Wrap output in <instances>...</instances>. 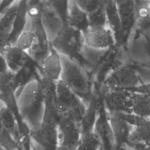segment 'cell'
Instances as JSON below:
<instances>
[{
	"mask_svg": "<svg viewBox=\"0 0 150 150\" xmlns=\"http://www.w3.org/2000/svg\"><path fill=\"white\" fill-rule=\"evenodd\" d=\"M17 98L18 112L30 131L42 122L45 110V97L41 83L34 80L27 83Z\"/></svg>",
	"mask_w": 150,
	"mask_h": 150,
	"instance_id": "cell-1",
	"label": "cell"
},
{
	"mask_svg": "<svg viewBox=\"0 0 150 150\" xmlns=\"http://www.w3.org/2000/svg\"><path fill=\"white\" fill-rule=\"evenodd\" d=\"M104 83L107 90L129 91L143 85L136 64L124 58L118 49Z\"/></svg>",
	"mask_w": 150,
	"mask_h": 150,
	"instance_id": "cell-2",
	"label": "cell"
},
{
	"mask_svg": "<svg viewBox=\"0 0 150 150\" xmlns=\"http://www.w3.org/2000/svg\"><path fill=\"white\" fill-rule=\"evenodd\" d=\"M50 45L60 55L76 59L80 62V54L85 45L83 33L65 23L50 42Z\"/></svg>",
	"mask_w": 150,
	"mask_h": 150,
	"instance_id": "cell-3",
	"label": "cell"
},
{
	"mask_svg": "<svg viewBox=\"0 0 150 150\" xmlns=\"http://www.w3.org/2000/svg\"><path fill=\"white\" fill-rule=\"evenodd\" d=\"M62 71L60 80L79 96L88 93L90 84L87 73L76 59L61 55Z\"/></svg>",
	"mask_w": 150,
	"mask_h": 150,
	"instance_id": "cell-4",
	"label": "cell"
},
{
	"mask_svg": "<svg viewBox=\"0 0 150 150\" xmlns=\"http://www.w3.org/2000/svg\"><path fill=\"white\" fill-rule=\"evenodd\" d=\"M121 48L124 57L134 63L150 60V39L134 29Z\"/></svg>",
	"mask_w": 150,
	"mask_h": 150,
	"instance_id": "cell-5",
	"label": "cell"
},
{
	"mask_svg": "<svg viewBox=\"0 0 150 150\" xmlns=\"http://www.w3.org/2000/svg\"><path fill=\"white\" fill-rule=\"evenodd\" d=\"M131 117V127L125 146L128 150H146L150 148V121L132 115Z\"/></svg>",
	"mask_w": 150,
	"mask_h": 150,
	"instance_id": "cell-6",
	"label": "cell"
},
{
	"mask_svg": "<svg viewBox=\"0 0 150 150\" xmlns=\"http://www.w3.org/2000/svg\"><path fill=\"white\" fill-rule=\"evenodd\" d=\"M83 35L84 44L87 46L101 49H110L116 46L114 36L108 25H89Z\"/></svg>",
	"mask_w": 150,
	"mask_h": 150,
	"instance_id": "cell-7",
	"label": "cell"
},
{
	"mask_svg": "<svg viewBox=\"0 0 150 150\" xmlns=\"http://www.w3.org/2000/svg\"><path fill=\"white\" fill-rule=\"evenodd\" d=\"M81 134L77 122L67 116L62 117L58 126L59 147L77 150Z\"/></svg>",
	"mask_w": 150,
	"mask_h": 150,
	"instance_id": "cell-8",
	"label": "cell"
},
{
	"mask_svg": "<svg viewBox=\"0 0 150 150\" xmlns=\"http://www.w3.org/2000/svg\"><path fill=\"white\" fill-rule=\"evenodd\" d=\"M108 113V125L112 148L117 149L125 145L131 127V122L125 117L124 113Z\"/></svg>",
	"mask_w": 150,
	"mask_h": 150,
	"instance_id": "cell-9",
	"label": "cell"
},
{
	"mask_svg": "<svg viewBox=\"0 0 150 150\" xmlns=\"http://www.w3.org/2000/svg\"><path fill=\"white\" fill-rule=\"evenodd\" d=\"M120 17L122 33L119 44L116 47H123L134 28L135 21V0H115Z\"/></svg>",
	"mask_w": 150,
	"mask_h": 150,
	"instance_id": "cell-10",
	"label": "cell"
},
{
	"mask_svg": "<svg viewBox=\"0 0 150 150\" xmlns=\"http://www.w3.org/2000/svg\"><path fill=\"white\" fill-rule=\"evenodd\" d=\"M42 24L51 42L63 28L65 22L59 13L48 5L45 0L41 2Z\"/></svg>",
	"mask_w": 150,
	"mask_h": 150,
	"instance_id": "cell-11",
	"label": "cell"
},
{
	"mask_svg": "<svg viewBox=\"0 0 150 150\" xmlns=\"http://www.w3.org/2000/svg\"><path fill=\"white\" fill-rule=\"evenodd\" d=\"M31 139L45 150H57L58 128L42 123L37 128L30 131Z\"/></svg>",
	"mask_w": 150,
	"mask_h": 150,
	"instance_id": "cell-12",
	"label": "cell"
},
{
	"mask_svg": "<svg viewBox=\"0 0 150 150\" xmlns=\"http://www.w3.org/2000/svg\"><path fill=\"white\" fill-rule=\"evenodd\" d=\"M19 0L16 1L2 13L0 18V53H4L12 46L10 36Z\"/></svg>",
	"mask_w": 150,
	"mask_h": 150,
	"instance_id": "cell-13",
	"label": "cell"
},
{
	"mask_svg": "<svg viewBox=\"0 0 150 150\" xmlns=\"http://www.w3.org/2000/svg\"><path fill=\"white\" fill-rule=\"evenodd\" d=\"M129 91L107 90L104 97L107 110L109 112L129 114Z\"/></svg>",
	"mask_w": 150,
	"mask_h": 150,
	"instance_id": "cell-14",
	"label": "cell"
},
{
	"mask_svg": "<svg viewBox=\"0 0 150 150\" xmlns=\"http://www.w3.org/2000/svg\"><path fill=\"white\" fill-rule=\"evenodd\" d=\"M129 98V114L150 121V94L130 90Z\"/></svg>",
	"mask_w": 150,
	"mask_h": 150,
	"instance_id": "cell-15",
	"label": "cell"
},
{
	"mask_svg": "<svg viewBox=\"0 0 150 150\" xmlns=\"http://www.w3.org/2000/svg\"><path fill=\"white\" fill-rule=\"evenodd\" d=\"M40 66L43 77L55 82L60 79L62 71L61 55L52 47Z\"/></svg>",
	"mask_w": 150,
	"mask_h": 150,
	"instance_id": "cell-16",
	"label": "cell"
},
{
	"mask_svg": "<svg viewBox=\"0 0 150 150\" xmlns=\"http://www.w3.org/2000/svg\"><path fill=\"white\" fill-rule=\"evenodd\" d=\"M9 70L18 74L33 62L26 51L21 49L16 45L12 46L5 53Z\"/></svg>",
	"mask_w": 150,
	"mask_h": 150,
	"instance_id": "cell-17",
	"label": "cell"
},
{
	"mask_svg": "<svg viewBox=\"0 0 150 150\" xmlns=\"http://www.w3.org/2000/svg\"><path fill=\"white\" fill-rule=\"evenodd\" d=\"M66 23L83 33L89 26L88 13L80 6L75 0H69Z\"/></svg>",
	"mask_w": 150,
	"mask_h": 150,
	"instance_id": "cell-18",
	"label": "cell"
},
{
	"mask_svg": "<svg viewBox=\"0 0 150 150\" xmlns=\"http://www.w3.org/2000/svg\"><path fill=\"white\" fill-rule=\"evenodd\" d=\"M104 10L108 26L113 33L117 46L121 39L122 28L115 0H105Z\"/></svg>",
	"mask_w": 150,
	"mask_h": 150,
	"instance_id": "cell-19",
	"label": "cell"
},
{
	"mask_svg": "<svg viewBox=\"0 0 150 150\" xmlns=\"http://www.w3.org/2000/svg\"><path fill=\"white\" fill-rule=\"evenodd\" d=\"M28 0H19L9 39L11 46L16 45L18 37L26 28L28 20Z\"/></svg>",
	"mask_w": 150,
	"mask_h": 150,
	"instance_id": "cell-20",
	"label": "cell"
},
{
	"mask_svg": "<svg viewBox=\"0 0 150 150\" xmlns=\"http://www.w3.org/2000/svg\"><path fill=\"white\" fill-rule=\"evenodd\" d=\"M112 49H97L84 45L80 54V62L82 61L94 67L101 66L104 63Z\"/></svg>",
	"mask_w": 150,
	"mask_h": 150,
	"instance_id": "cell-21",
	"label": "cell"
},
{
	"mask_svg": "<svg viewBox=\"0 0 150 150\" xmlns=\"http://www.w3.org/2000/svg\"><path fill=\"white\" fill-rule=\"evenodd\" d=\"M146 3L135 4V21L133 29L149 38L150 12L146 6Z\"/></svg>",
	"mask_w": 150,
	"mask_h": 150,
	"instance_id": "cell-22",
	"label": "cell"
},
{
	"mask_svg": "<svg viewBox=\"0 0 150 150\" xmlns=\"http://www.w3.org/2000/svg\"><path fill=\"white\" fill-rule=\"evenodd\" d=\"M0 119L4 129L18 142L21 134L15 113L5 107L0 112Z\"/></svg>",
	"mask_w": 150,
	"mask_h": 150,
	"instance_id": "cell-23",
	"label": "cell"
},
{
	"mask_svg": "<svg viewBox=\"0 0 150 150\" xmlns=\"http://www.w3.org/2000/svg\"><path fill=\"white\" fill-rule=\"evenodd\" d=\"M35 40V33L30 28H25L18 37L16 46L22 50L28 52L32 46Z\"/></svg>",
	"mask_w": 150,
	"mask_h": 150,
	"instance_id": "cell-24",
	"label": "cell"
},
{
	"mask_svg": "<svg viewBox=\"0 0 150 150\" xmlns=\"http://www.w3.org/2000/svg\"><path fill=\"white\" fill-rule=\"evenodd\" d=\"M45 2L59 13L66 23L69 0H45Z\"/></svg>",
	"mask_w": 150,
	"mask_h": 150,
	"instance_id": "cell-25",
	"label": "cell"
},
{
	"mask_svg": "<svg viewBox=\"0 0 150 150\" xmlns=\"http://www.w3.org/2000/svg\"><path fill=\"white\" fill-rule=\"evenodd\" d=\"M105 0H75L77 4L88 13L99 8Z\"/></svg>",
	"mask_w": 150,
	"mask_h": 150,
	"instance_id": "cell-26",
	"label": "cell"
},
{
	"mask_svg": "<svg viewBox=\"0 0 150 150\" xmlns=\"http://www.w3.org/2000/svg\"><path fill=\"white\" fill-rule=\"evenodd\" d=\"M9 71V70L4 54L0 53V74H4Z\"/></svg>",
	"mask_w": 150,
	"mask_h": 150,
	"instance_id": "cell-27",
	"label": "cell"
},
{
	"mask_svg": "<svg viewBox=\"0 0 150 150\" xmlns=\"http://www.w3.org/2000/svg\"><path fill=\"white\" fill-rule=\"evenodd\" d=\"M18 0H2L0 4V13H3Z\"/></svg>",
	"mask_w": 150,
	"mask_h": 150,
	"instance_id": "cell-28",
	"label": "cell"
},
{
	"mask_svg": "<svg viewBox=\"0 0 150 150\" xmlns=\"http://www.w3.org/2000/svg\"><path fill=\"white\" fill-rule=\"evenodd\" d=\"M30 146L32 150H45L43 147H42L32 139H30Z\"/></svg>",
	"mask_w": 150,
	"mask_h": 150,
	"instance_id": "cell-29",
	"label": "cell"
},
{
	"mask_svg": "<svg viewBox=\"0 0 150 150\" xmlns=\"http://www.w3.org/2000/svg\"><path fill=\"white\" fill-rule=\"evenodd\" d=\"M136 64L147 68V69H150V60H148L146 62H141L139 63H135Z\"/></svg>",
	"mask_w": 150,
	"mask_h": 150,
	"instance_id": "cell-30",
	"label": "cell"
},
{
	"mask_svg": "<svg viewBox=\"0 0 150 150\" xmlns=\"http://www.w3.org/2000/svg\"><path fill=\"white\" fill-rule=\"evenodd\" d=\"M4 131H5V129H4V127H3L2 121H1V120L0 119V139H1V137H2V134H3L4 132Z\"/></svg>",
	"mask_w": 150,
	"mask_h": 150,
	"instance_id": "cell-31",
	"label": "cell"
},
{
	"mask_svg": "<svg viewBox=\"0 0 150 150\" xmlns=\"http://www.w3.org/2000/svg\"><path fill=\"white\" fill-rule=\"evenodd\" d=\"M150 0H135V4H141V3H146Z\"/></svg>",
	"mask_w": 150,
	"mask_h": 150,
	"instance_id": "cell-32",
	"label": "cell"
},
{
	"mask_svg": "<svg viewBox=\"0 0 150 150\" xmlns=\"http://www.w3.org/2000/svg\"><path fill=\"white\" fill-rule=\"evenodd\" d=\"M44 0H28L29 4H33V3H38L41 1H43Z\"/></svg>",
	"mask_w": 150,
	"mask_h": 150,
	"instance_id": "cell-33",
	"label": "cell"
},
{
	"mask_svg": "<svg viewBox=\"0 0 150 150\" xmlns=\"http://www.w3.org/2000/svg\"><path fill=\"white\" fill-rule=\"evenodd\" d=\"M5 104H4V103L2 102V101L1 100V98H0V112H1V111L4 108H5Z\"/></svg>",
	"mask_w": 150,
	"mask_h": 150,
	"instance_id": "cell-34",
	"label": "cell"
},
{
	"mask_svg": "<svg viewBox=\"0 0 150 150\" xmlns=\"http://www.w3.org/2000/svg\"><path fill=\"white\" fill-rule=\"evenodd\" d=\"M146 6H147V8H148V10H149V11L150 12V1H148L146 3Z\"/></svg>",
	"mask_w": 150,
	"mask_h": 150,
	"instance_id": "cell-35",
	"label": "cell"
},
{
	"mask_svg": "<svg viewBox=\"0 0 150 150\" xmlns=\"http://www.w3.org/2000/svg\"><path fill=\"white\" fill-rule=\"evenodd\" d=\"M0 150H6L5 148H4L2 145H0Z\"/></svg>",
	"mask_w": 150,
	"mask_h": 150,
	"instance_id": "cell-36",
	"label": "cell"
},
{
	"mask_svg": "<svg viewBox=\"0 0 150 150\" xmlns=\"http://www.w3.org/2000/svg\"><path fill=\"white\" fill-rule=\"evenodd\" d=\"M1 1H2V0H0V4H1Z\"/></svg>",
	"mask_w": 150,
	"mask_h": 150,
	"instance_id": "cell-37",
	"label": "cell"
},
{
	"mask_svg": "<svg viewBox=\"0 0 150 150\" xmlns=\"http://www.w3.org/2000/svg\"><path fill=\"white\" fill-rule=\"evenodd\" d=\"M149 39H150V37H149Z\"/></svg>",
	"mask_w": 150,
	"mask_h": 150,
	"instance_id": "cell-38",
	"label": "cell"
}]
</instances>
